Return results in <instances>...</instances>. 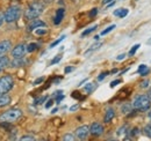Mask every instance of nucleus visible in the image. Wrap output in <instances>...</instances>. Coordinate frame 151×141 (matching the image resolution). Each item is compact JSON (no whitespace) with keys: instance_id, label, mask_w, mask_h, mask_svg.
Here are the masks:
<instances>
[{"instance_id":"obj_1","label":"nucleus","mask_w":151,"mask_h":141,"mask_svg":"<svg viewBox=\"0 0 151 141\" xmlns=\"http://www.w3.org/2000/svg\"><path fill=\"white\" fill-rule=\"evenodd\" d=\"M44 11V5L42 2H33L28 6V8L26 9V18L28 20H34L37 16H40Z\"/></svg>"},{"instance_id":"obj_2","label":"nucleus","mask_w":151,"mask_h":141,"mask_svg":"<svg viewBox=\"0 0 151 141\" xmlns=\"http://www.w3.org/2000/svg\"><path fill=\"white\" fill-rule=\"evenodd\" d=\"M22 117V111L19 109H11L0 115V123H12Z\"/></svg>"},{"instance_id":"obj_3","label":"nucleus","mask_w":151,"mask_h":141,"mask_svg":"<svg viewBox=\"0 0 151 141\" xmlns=\"http://www.w3.org/2000/svg\"><path fill=\"white\" fill-rule=\"evenodd\" d=\"M134 108L136 110L139 111H148L151 106V101L149 100V97L147 95H138L135 97L134 103H132Z\"/></svg>"},{"instance_id":"obj_4","label":"nucleus","mask_w":151,"mask_h":141,"mask_svg":"<svg viewBox=\"0 0 151 141\" xmlns=\"http://www.w3.org/2000/svg\"><path fill=\"white\" fill-rule=\"evenodd\" d=\"M13 85H14V81L12 76L6 75L0 78V95H5L7 91H9L13 88Z\"/></svg>"},{"instance_id":"obj_5","label":"nucleus","mask_w":151,"mask_h":141,"mask_svg":"<svg viewBox=\"0 0 151 141\" xmlns=\"http://www.w3.org/2000/svg\"><path fill=\"white\" fill-rule=\"evenodd\" d=\"M21 15V8L18 6H13L9 7L6 12H5V21L6 22H14L20 18Z\"/></svg>"},{"instance_id":"obj_6","label":"nucleus","mask_w":151,"mask_h":141,"mask_svg":"<svg viewBox=\"0 0 151 141\" xmlns=\"http://www.w3.org/2000/svg\"><path fill=\"white\" fill-rule=\"evenodd\" d=\"M88 133H90V127H88L87 125H83V126H80V127H78V128L76 130V135H77L78 139H80V140L86 139L87 135H88Z\"/></svg>"},{"instance_id":"obj_7","label":"nucleus","mask_w":151,"mask_h":141,"mask_svg":"<svg viewBox=\"0 0 151 141\" xmlns=\"http://www.w3.org/2000/svg\"><path fill=\"white\" fill-rule=\"evenodd\" d=\"M26 51H27L26 45H24V44H19V45H17V46L13 49L12 56H13V58H23Z\"/></svg>"},{"instance_id":"obj_8","label":"nucleus","mask_w":151,"mask_h":141,"mask_svg":"<svg viewBox=\"0 0 151 141\" xmlns=\"http://www.w3.org/2000/svg\"><path fill=\"white\" fill-rule=\"evenodd\" d=\"M90 132L93 135H101L104 133V126L100 123H93L90 126Z\"/></svg>"},{"instance_id":"obj_9","label":"nucleus","mask_w":151,"mask_h":141,"mask_svg":"<svg viewBox=\"0 0 151 141\" xmlns=\"http://www.w3.org/2000/svg\"><path fill=\"white\" fill-rule=\"evenodd\" d=\"M11 46H12V43L9 42V41H2V42H0V57L1 56H5L6 53L9 51V49H11Z\"/></svg>"},{"instance_id":"obj_10","label":"nucleus","mask_w":151,"mask_h":141,"mask_svg":"<svg viewBox=\"0 0 151 141\" xmlns=\"http://www.w3.org/2000/svg\"><path fill=\"white\" fill-rule=\"evenodd\" d=\"M23 65H26V60L23 58H14V60L11 63L12 67H21Z\"/></svg>"},{"instance_id":"obj_11","label":"nucleus","mask_w":151,"mask_h":141,"mask_svg":"<svg viewBox=\"0 0 151 141\" xmlns=\"http://www.w3.org/2000/svg\"><path fill=\"white\" fill-rule=\"evenodd\" d=\"M41 27H45V23L43 21H40V20H35L34 22L30 23L29 26V30H34L36 28H41Z\"/></svg>"},{"instance_id":"obj_12","label":"nucleus","mask_w":151,"mask_h":141,"mask_svg":"<svg viewBox=\"0 0 151 141\" xmlns=\"http://www.w3.org/2000/svg\"><path fill=\"white\" fill-rule=\"evenodd\" d=\"M8 64H9L8 58L6 56H1L0 57V72H2V70H5L8 66Z\"/></svg>"},{"instance_id":"obj_13","label":"nucleus","mask_w":151,"mask_h":141,"mask_svg":"<svg viewBox=\"0 0 151 141\" xmlns=\"http://www.w3.org/2000/svg\"><path fill=\"white\" fill-rule=\"evenodd\" d=\"M64 18V9L63 8H59L57 9V13H56V18H55V24H59L62 22V20Z\"/></svg>"},{"instance_id":"obj_14","label":"nucleus","mask_w":151,"mask_h":141,"mask_svg":"<svg viewBox=\"0 0 151 141\" xmlns=\"http://www.w3.org/2000/svg\"><path fill=\"white\" fill-rule=\"evenodd\" d=\"M115 116V111L113 109H108L106 111V115H105V123H109Z\"/></svg>"},{"instance_id":"obj_15","label":"nucleus","mask_w":151,"mask_h":141,"mask_svg":"<svg viewBox=\"0 0 151 141\" xmlns=\"http://www.w3.org/2000/svg\"><path fill=\"white\" fill-rule=\"evenodd\" d=\"M9 103H11V97L8 95H6V94L5 95H0V108L7 105Z\"/></svg>"},{"instance_id":"obj_16","label":"nucleus","mask_w":151,"mask_h":141,"mask_svg":"<svg viewBox=\"0 0 151 141\" xmlns=\"http://www.w3.org/2000/svg\"><path fill=\"white\" fill-rule=\"evenodd\" d=\"M127 14H128V9H126V8H120V9H116L114 12V15L119 16V18H124Z\"/></svg>"},{"instance_id":"obj_17","label":"nucleus","mask_w":151,"mask_h":141,"mask_svg":"<svg viewBox=\"0 0 151 141\" xmlns=\"http://www.w3.org/2000/svg\"><path fill=\"white\" fill-rule=\"evenodd\" d=\"M137 72L141 74V75H143V76H145V75H148V73L150 72V70L145 66V65H141L139 67H138V70H137Z\"/></svg>"},{"instance_id":"obj_18","label":"nucleus","mask_w":151,"mask_h":141,"mask_svg":"<svg viewBox=\"0 0 151 141\" xmlns=\"http://www.w3.org/2000/svg\"><path fill=\"white\" fill-rule=\"evenodd\" d=\"M121 110H122V112H123V113H129V112L132 111V105H130V104H128V103H126V104H123V105H122Z\"/></svg>"},{"instance_id":"obj_19","label":"nucleus","mask_w":151,"mask_h":141,"mask_svg":"<svg viewBox=\"0 0 151 141\" xmlns=\"http://www.w3.org/2000/svg\"><path fill=\"white\" fill-rule=\"evenodd\" d=\"M95 88V86H94V83H87L86 86H85V91H87V93H92L93 90H94Z\"/></svg>"},{"instance_id":"obj_20","label":"nucleus","mask_w":151,"mask_h":141,"mask_svg":"<svg viewBox=\"0 0 151 141\" xmlns=\"http://www.w3.org/2000/svg\"><path fill=\"white\" fill-rule=\"evenodd\" d=\"M19 141H35V138L33 135H23L20 138Z\"/></svg>"},{"instance_id":"obj_21","label":"nucleus","mask_w":151,"mask_h":141,"mask_svg":"<svg viewBox=\"0 0 151 141\" xmlns=\"http://www.w3.org/2000/svg\"><path fill=\"white\" fill-rule=\"evenodd\" d=\"M37 49V44H35V43H30L28 46H27V51H29V52H33V51H35Z\"/></svg>"},{"instance_id":"obj_22","label":"nucleus","mask_w":151,"mask_h":141,"mask_svg":"<svg viewBox=\"0 0 151 141\" xmlns=\"http://www.w3.org/2000/svg\"><path fill=\"white\" fill-rule=\"evenodd\" d=\"M63 141H75V137H73L72 134L68 133V134H65V135L63 137Z\"/></svg>"},{"instance_id":"obj_23","label":"nucleus","mask_w":151,"mask_h":141,"mask_svg":"<svg viewBox=\"0 0 151 141\" xmlns=\"http://www.w3.org/2000/svg\"><path fill=\"white\" fill-rule=\"evenodd\" d=\"M144 134H145L147 137L151 138V125H147V126L144 127Z\"/></svg>"},{"instance_id":"obj_24","label":"nucleus","mask_w":151,"mask_h":141,"mask_svg":"<svg viewBox=\"0 0 151 141\" xmlns=\"http://www.w3.org/2000/svg\"><path fill=\"white\" fill-rule=\"evenodd\" d=\"M139 46H141L139 44H135V45L132 48V50L129 51V56H134V54H135V52L138 50V48H139Z\"/></svg>"},{"instance_id":"obj_25","label":"nucleus","mask_w":151,"mask_h":141,"mask_svg":"<svg viewBox=\"0 0 151 141\" xmlns=\"http://www.w3.org/2000/svg\"><path fill=\"white\" fill-rule=\"evenodd\" d=\"M95 29H96V26H94V27H92V28H90V29H87V30H85L83 34H81V36L84 37V36H86V35H88V34H91L92 31H94Z\"/></svg>"},{"instance_id":"obj_26","label":"nucleus","mask_w":151,"mask_h":141,"mask_svg":"<svg viewBox=\"0 0 151 141\" xmlns=\"http://www.w3.org/2000/svg\"><path fill=\"white\" fill-rule=\"evenodd\" d=\"M114 28H115V24H113V26H111V27H108L107 29H105L102 33H101V35H106V34H108L109 31H112Z\"/></svg>"},{"instance_id":"obj_27","label":"nucleus","mask_w":151,"mask_h":141,"mask_svg":"<svg viewBox=\"0 0 151 141\" xmlns=\"http://www.w3.org/2000/svg\"><path fill=\"white\" fill-rule=\"evenodd\" d=\"M64 38H65V36H62V37H60L59 39H57V41H55V42H54V43H52V44L50 45V48H55V46H56L57 44H59V43H60V42H62V41H63Z\"/></svg>"},{"instance_id":"obj_28","label":"nucleus","mask_w":151,"mask_h":141,"mask_svg":"<svg viewBox=\"0 0 151 141\" xmlns=\"http://www.w3.org/2000/svg\"><path fill=\"white\" fill-rule=\"evenodd\" d=\"M60 59H62V56H57L56 58H54V59L51 60V65H55V64H56V63H58Z\"/></svg>"},{"instance_id":"obj_29","label":"nucleus","mask_w":151,"mask_h":141,"mask_svg":"<svg viewBox=\"0 0 151 141\" xmlns=\"http://www.w3.org/2000/svg\"><path fill=\"white\" fill-rule=\"evenodd\" d=\"M4 21H5V14H4L2 12H0V27H1V24L4 23Z\"/></svg>"},{"instance_id":"obj_30","label":"nucleus","mask_w":151,"mask_h":141,"mask_svg":"<svg viewBox=\"0 0 151 141\" xmlns=\"http://www.w3.org/2000/svg\"><path fill=\"white\" fill-rule=\"evenodd\" d=\"M35 33H36L37 35H44V34L47 33V30H44V29H37Z\"/></svg>"},{"instance_id":"obj_31","label":"nucleus","mask_w":151,"mask_h":141,"mask_svg":"<svg viewBox=\"0 0 151 141\" xmlns=\"http://www.w3.org/2000/svg\"><path fill=\"white\" fill-rule=\"evenodd\" d=\"M141 87H142V88H148V87H149V81H148V80H147V81H143L142 85H141Z\"/></svg>"},{"instance_id":"obj_32","label":"nucleus","mask_w":151,"mask_h":141,"mask_svg":"<svg viewBox=\"0 0 151 141\" xmlns=\"http://www.w3.org/2000/svg\"><path fill=\"white\" fill-rule=\"evenodd\" d=\"M101 46V43H98V44H95V45H93L88 51H93V50H95V49H98V48H100Z\"/></svg>"},{"instance_id":"obj_33","label":"nucleus","mask_w":151,"mask_h":141,"mask_svg":"<svg viewBox=\"0 0 151 141\" xmlns=\"http://www.w3.org/2000/svg\"><path fill=\"white\" fill-rule=\"evenodd\" d=\"M120 82H121V81H120V80H115V81H113V82H112V83H111V87H112V88H113V87H115V86H117V85H119V83H120Z\"/></svg>"},{"instance_id":"obj_34","label":"nucleus","mask_w":151,"mask_h":141,"mask_svg":"<svg viewBox=\"0 0 151 141\" xmlns=\"http://www.w3.org/2000/svg\"><path fill=\"white\" fill-rule=\"evenodd\" d=\"M96 13H98V9H96V8H93V9H92V12L90 13V16H91V18H93Z\"/></svg>"},{"instance_id":"obj_35","label":"nucleus","mask_w":151,"mask_h":141,"mask_svg":"<svg viewBox=\"0 0 151 141\" xmlns=\"http://www.w3.org/2000/svg\"><path fill=\"white\" fill-rule=\"evenodd\" d=\"M107 74H108V73H102L101 75H99V76H98V80H99V81H101V80H102V79H104V78H105Z\"/></svg>"},{"instance_id":"obj_36","label":"nucleus","mask_w":151,"mask_h":141,"mask_svg":"<svg viewBox=\"0 0 151 141\" xmlns=\"http://www.w3.org/2000/svg\"><path fill=\"white\" fill-rule=\"evenodd\" d=\"M124 57H126V54H124V53H122V54H120V56H117V57H116V60H122Z\"/></svg>"},{"instance_id":"obj_37","label":"nucleus","mask_w":151,"mask_h":141,"mask_svg":"<svg viewBox=\"0 0 151 141\" xmlns=\"http://www.w3.org/2000/svg\"><path fill=\"white\" fill-rule=\"evenodd\" d=\"M52 104H54V101H51V100H50V101H48V103L45 104V108H50Z\"/></svg>"},{"instance_id":"obj_38","label":"nucleus","mask_w":151,"mask_h":141,"mask_svg":"<svg viewBox=\"0 0 151 141\" xmlns=\"http://www.w3.org/2000/svg\"><path fill=\"white\" fill-rule=\"evenodd\" d=\"M43 80H44V78H40V79H37V80L34 82V85H38V83H40V82H42Z\"/></svg>"},{"instance_id":"obj_39","label":"nucleus","mask_w":151,"mask_h":141,"mask_svg":"<svg viewBox=\"0 0 151 141\" xmlns=\"http://www.w3.org/2000/svg\"><path fill=\"white\" fill-rule=\"evenodd\" d=\"M73 70V67H66L65 68V73H70V72H72Z\"/></svg>"},{"instance_id":"obj_40","label":"nucleus","mask_w":151,"mask_h":141,"mask_svg":"<svg viewBox=\"0 0 151 141\" xmlns=\"http://www.w3.org/2000/svg\"><path fill=\"white\" fill-rule=\"evenodd\" d=\"M77 109H78V105H73V106H71L70 110H71V111H75V110H77Z\"/></svg>"},{"instance_id":"obj_41","label":"nucleus","mask_w":151,"mask_h":141,"mask_svg":"<svg viewBox=\"0 0 151 141\" xmlns=\"http://www.w3.org/2000/svg\"><path fill=\"white\" fill-rule=\"evenodd\" d=\"M43 2H45V4H50V2H52V0H43Z\"/></svg>"},{"instance_id":"obj_42","label":"nucleus","mask_w":151,"mask_h":141,"mask_svg":"<svg viewBox=\"0 0 151 141\" xmlns=\"http://www.w3.org/2000/svg\"><path fill=\"white\" fill-rule=\"evenodd\" d=\"M111 1H113V0H104V4H108V2H111Z\"/></svg>"},{"instance_id":"obj_43","label":"nucleus","mask_w":151,"mask_h":141,"mask_svg":"<svg viewBox=\"0 0 151 141\" xmlns=\"http://www.w3.org/2000/svg\"><path fill=\"white\" fill-rule=\"evenodd\" d=\"M147 44H149V45H151V38H149V39L147 41Z\"/></svg>"},{"instance_id":"obj_44","label":"nucleus","mask_w":151,"mask_h":141,"mask_svg":"<svg viewBox=\"0 0 151 141\" xmlns=\"http://www.w3.org/2000/svg\"><path fill=\"white\" fill-rule=\"evenodd\" d=\"M148 97H149V100L151 101V90L149 91V94H148Z\"/></svg>"},{"instance_id":"obj_45","label":"nucleus","mask_w":151,"mask_h":141,"mask_svg":"<svg viewBox=\"0 0 151 141\" xmlns=\"http://www.w3.org/2000/svg\"><path fill=\"white\" fill-rule=\"evenodd\" d=\"M107 141H117V140H115V139H109V140H107Z\"/></svg>"},{"instance_id":"obj_46","label":"nucleus","mask_w":151,"mask_h":141,"mask_svg":"<svg viewBox=\"0 0 151 141\" xmlns=\"http://www.w3.org/2000/svg\"><path fill=\"white\" fill-rule=\"evenodd\" d=\"M149 117H150V118H151V110H150V111H149Z\"/></svg>"}]
</instances>
